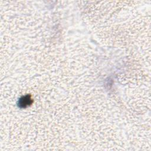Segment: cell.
Returning <instances> with one entry per match:
<instances>
[{
    "label": "cell",
    "mask_w": 151,
    "mask_h": 151,
    "mask_svg": "<svg viewBox=\"0 0 151 151\" xmlns=\"http://www.w3.org/2000/svg\"><path fill=\"white\" fill-rule=\"evenodd\" d=\"M32 103V100L30 98V96L27 95L20 99L19 101V106L21 107H25Z\"/></svg>",
    "instance_id": "1"
}]
</instances>
